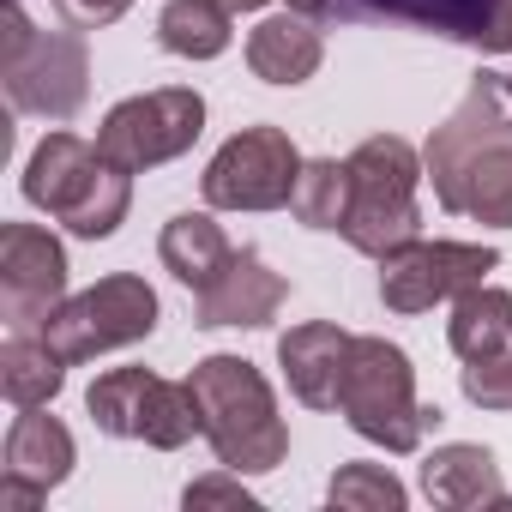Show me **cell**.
<instances>
[{
    "instance_id": "cell-1",
    "label": "cell",
    "mask_w": 512,
    "mask_h": 512,
    "mask_svg": "<svg viewBox=\"0 0 512 512\" xmlns=\"http://www.w3.org/2000/svg\"><path fill=\"white\" fill-rule=\"evenodd\" d=\"M422 169L434 181L440 211L476 217L488 229H512V79L482 67L458 109L428 133Z\"/></svg>"
},
{
    "instance_id": "cell-2",
    "label": "cell",
    "mask_w": 512,
    "mask_h": 512,
    "mask_svg": "<svg viewBox=\"0 0 512 512\" xmlns=\"http://www.w3.org/2000/svg\"><path fill=\"white\" fill-rule=\"evenodd\" d=\"M187 386L199 404V434L211 440L217 464L241 476H266L290 458V428L278 416V398L247 356H205L193 362Z\"/></svg>"
},
{
    "instance_id": "cell-3",
    "label": "cell",
    "mask_w": 512,
    "mask_h": 512,
    "mask_svg": "<svg viewBox=\"0 0 512 512\" xmlns=\"http://www.w3.org/2000/svg\"><path fill=\"white\" fill-rule=\"evenodd\" d=\"M422 157L410 139L398 133H374L350 151V217H344V241L368 260H386L404 241L422 235V205H416V187H422Z\"/></svg>"
},
{
    "instance_id": "cell-4",
    "label": "cell",
    "mask_w": 512,
    "mask_h": 512,
    "mask_svg": "<svg viewBox=\"0 0 512 512\" xmlns=\"http://www.w3.org/2000/svg\"><path fill=\"white\" fill-rule=\"evenodd\" d=\"M0 79H7V97L19 115L73 121L91 97V49L73 25L37 31L25 7H7L0 13Z\"/></svg>"
},
{
    "instance_id": "cell-5",
    "label": "cell",
    "mask_w": 512,
    "mask_h": 512,
    "mask_svg": "<svg viewBox=\"0 0 512 512\" xmlns=\"http://www.w3.org/2000/svg\"><path fill=\"white\" fill-rule=\"evenodd\" d=\"M338 410L344 422L386 446V452H416L422 434L440 422L434 404L416 398V368L398 344L386 338H356L350 344V368H344V386H338Z\"/></svg>"
},
{
    "instance_id": "cell-6",
    "label": "cell",
    "mask_w": 512,
    "mask_h": 512,
    "mask_svg": "<svg viewBox=\"0 0 512 512\" xmlns=\"http://www.w3.org/2000/svg\"><path fill=\"white\" fill-rule=\"evenodd\" d=\"M91 422L109 440H145L157 452H175L199 434V404L187 380H163L151 368H109L85 392Z\"/></svg>"
},
{
    "instance_id": "cell-7",
    "label": "cell",
    "mask_w": 512,
    "mask_h": 512,
    "mask_svg": "<svg viewBox=\"0 0 512 512\" xmlns=\"http://www.w3.org/2000/svg\"><path fill=\"white\" fill-rule=\"evenodd\" d=\"M61 356L67 368L73 362H91L103 350H121V344H139L157 332V290L133 272H115V278H97L91 290L67 296L43 326H37Z\"/></svg>"
},
{
    "instance_id": "cell-8",
    "label": "cell",
    "mask_w": 512,
    "mask_h": 512,
    "mask_svg": "<svg viewBox=\"0 0 512 512\" xmlns=\"http://www.w3.org/2000/svg\"><path fill=\"white\" fill-rule=\"evenodd\" d=\"M302 151L284 127H241L199 175L211 211H278L296 199Z\"/></svg>"
},
{
    "instance_id": "cell-9",
    "label": "cell",
    "mask_w": 512,
    "mask_h": 512,
    "mask_svg": "<svg viewBox=\"0 0 512 512\" xmlns=\"http://www.w3.org/2000/svg\"><path fill=\"white\" fill-rule=\"evenodd\" d=\"M199 133H205V97L193 85H163V91L115 103L97 127V151L109 163H121L127 175H139V169H157V163L193 151Z\"/></svg>"
},
{
    "instance_id": "cell-10",
    "label": "cell",
    "mask_w": 512,
    "mask_h": 512,
    "mask_svg": "<svg viewBox=\"0 0 512 512\" xmlns=\"http://www.w3.org/2000/svg\"><path fill=\"white\" fill-rule=\"evenodd\" d=\"M500 266L494 247L476 241H404L398 253L380 260V302L392 314H428L434 302H458L464 290L488 284V272Z\"/></svg>"
},
{
    "instance_id": "cell-11",
    "label": "cell",
    "mask_w": 512,
    "mask_h": 512,
    "mask_svg": "<svg viewBox=\"0 0 512 512\" xmlns=\"http://www.w3.org/2000/svg\"><path fill=\"white\" fill-rule=\"evenodd\" d=\"M338 25H410L482 55H512V0H332Z\"/></svg>"
},
{
    "instance_id": "cell-12",
    "label": "cell",
    "mask_w": 512,
    "mask_h": 512,
    "mask_svg": "<svg viewBox=\"0 0 512 512\" xmlns=\"http://www.w3.org/2000/svg\"><path fill=\"white\" fill-rule=\"evenodd\" d=\"M67 302V247L37 223L0 229V314L13 332H37Z\"/></svg>"
},
{
    "instance_id": "cell-13",
    "label": "cell",
    "mask_w": 512,
    "mask_h": 512,
    "mask_svg": "<svg viewBox=\"0 0 512 512\" xmlns=\"http://www.w3.org/2000/svg\"><path fill=\"white\" fill-rule=\"evenodd\" d=\"M284 296H290V284L260 260L253 247H235V260L217 272V284H205L199 290V314H193V326H272L278 320V308H284Z\"/></svg>"
},
{
    "instance_id": "cell-14",
    "label": "cell",
    "mask_w": 512,
    "mask_h": 512,
    "mask_svg": "<svg viewBox=\"0 0 512 512\" xmlns=\"http://www.w3.org/2000/svg\"><path fill=\"white\" fill-rule=\"evenodd\" d=\"M350 332L332 326V320H302L278 338V368L290 380V392L308 404V410H338V386H344V368H350Z\"/></svg>"
},
{
    "instance_id": "cell-15",
    "label": "cell",
    "mask_w": 512,
    "mask_h": 512,
    "mask_svg": "<svg viewBox=\"0 0 512 512\" xmlns=\"http://www.w3.org/2000/svg\"><path fill=\"white\" fill-rule=\"evenodd\" d=\"M97 175H103V151L97 145H85L79 133H49L31 151V163H25V199L37 211H49V217H67L91 193Z\"/></svg>"
},
{
    "instance_id": "cell-16",
    "label": "cell",
    "mask_w": 512,
    "mask_h": 512,
    "mask_svg": "<svg viewBox=\"0 0 512 512\" xmlns=\"http://www.w3.org/2000/svg\"><path fill=\"white\" fill-rule=\"evenodd\" d=\"M422 494L446 512H470V506H500L506 500V482H500V464L488 446H470V440H452V446H434L428 464H422Z\"/></svg>"
},
{
    "instance_id": "cell-17",
    "label": "cell",
    "mask_w": 512,
    "mask_h": 512,
    "mask_svg": "<svg viewBox=\"0 0 512 512\" xmlns=\"http://www.w3.org/2000/svg\"><path fill=\"white\" fill-rule=\"evenodd\" d=\"M320 61H326V43H320L314 19H302V13H278L247 31V67L266 85H308L320 73Z\"/></svg>"
},
{
    "instance_id": "cell-18",
    "label": "cell",
    "mask_w": 512,
    "mask_h": 512,
    "mask_svg": "<svg viewBox=\"0 0 512 512\" xmlns=\"http://www.w3.org/2000/svg\"><path fill=\"white\" fill-rule=\"evenodd\" d=\"M157 260H163V272H169L175 284H187V290L199 296V290L217 284V272L235 260V247H229L223 223H211V211H181V217H169L163 235H157Z\"/></svg>"
},
{
    "instance_id": "cell-19",
    "label": "cell",
    "mask_w": 512,
    "mask_h": 512,
    "mask_svg": "<svg viewBox=\"0 0 512 512\" xmlns=\"http://www.w3.org/2000/svg\"><path fill=\"white\" fill-rule=\"evenodd\" d=\"M73 434H67V422H55V416H43V404L37 410H19V422L7 428V470L0 476H19V482H31V488H61L67 476H73Z\"/></svg>"
},
{
    "instance_id": "cell-20",
    "label": "cell",
    "mask_w": 512,
    "mask_h": 512,
    "mask_svg": "<svg viewBox=\"0 0 512 512\" xmlns=\"http://www.w3.org/2000/svg\"><path fill=\"white\" fill-rule=\"evenodd\" d=\"M67 386V356L43 338V332H13L0 350V392L13 410H37Z\"/></svg>"
},
{
    "instance_id": "cell-21",
    "label": "cell",
    "mask_w": 512,
    "mask_h": 512,
    "mask_svg": "<svg viewBox=\"0 0 512 512\" xmlns=\"http://www.w3.org/2000/svg\"><path fill=\"white\" fill-rule=\"evenodd\" d=\"M446 344L458 350V362H476V356H494L512 344V296L494 290V284H476L452 302V320H446Z\"/></svg>"
},
{
    "instance_id": "cell-22",
    "label": "cell",
    "mask_w": 512,
    "mask_h": 512,
    "mask_svg": "<svg viewBox=\"0 0 512 512\" xmlns=\"http://www.w3.org/2000/svg\"><path fill=\"white\" fill-rule=\"evenodd\" d=\"M235 13L223 7V0H169L163 19H157V43L181 61H217L235 37L229 25Z\"/></svg>"
},
{
    "instance_id": "cell-23",
    "label": "cell",
    "mask_w": 512,
    "mask_h": 512,
    "mask_svg": "<svg viewBox=\"0 0 512 512\" xmlns=\"http://www.w3.org/2000/svg\"><path fill=\"white\" fill-rule=\"evenodd\" d=\"M296 223L308 229H344L350 217V157H314L302 163V181H296V199H290Z\"/></svg>"
},
{
    "instance_id": "cell-24",
    "label": "cell",
    "mask_w": 512,
    "mask_h": 512,
    "mask_svg": "<svg viewBox=\"0 0 512 512\" xmlns=\"http://www.w3.org/2000/svg\"><path fill=\"white\" fill-rule=\"evenodd\" d=\"M127 205H133V175H127L121 163L103 157V175L91 181V193H85L61 223H67L79 241H109V235L127 223Z\"/></svg>"
},
{
    "instance_id": "cell-25",
    "label": "cell",
    "mask_w": 512,
    "mask_h": 512,
    "mask_svg": "<svg viewBox=\"0 0 512 512\" xmlns=\"http://www.w3.org/2000/svg\"><path fill=\"white\" fill-rule=\"evenodd\" d=\"M332 506L344 512H404V482L386 464H344L326 488Z\"/></svg>"
},
{
    "instance_id": "cell-26",
    "label": "cell",
    "mask_w": 512,
    "mask_h": 512,
    "mask_svg": "<svg viewBox=\"0 0 512 512\" xmlns=\"http://www.w3.org/2000/svg\"><path fill=\"white\" fill-rule=\"evenodd\" d=\"M458 386H464V398H470L476 410H512V344L494 350V356L464 362Z\"/></svg>"
},
{
    "instance_id": "cell-27",
    "label": "cell",
    "mask_w": 512,
    "mask_h": 512,
    "mask_svg": "<svg viewBox=\"0 0 512 512\" xmlns=\"http://www.w3.org/2000/svg\"><path fill=\"white\" fill-rule=\"evenodd\" d=\"M181 500H187V512H193V506H241V512H253V506H260V500H253V494L241 488V470H229V464H223L217 476H199V482H187V494H181Z\"/></svg>"
},
{
    "instance_id": "cell-28",
    "label": "cell",
    "mask_w": 512,
    "mask_h": 512,
    "mask_svg": "<svg viewBox=\"0 0 512 512\" xmlns=\"http://www.w3.org/2000/svg\"><path fill=\"white\" fill-rule=\"evenodd\" d=\"M49 7L61 13V25H73V31H103V25H115L133 0H49Z\"/></svg>"
},
{
    "instance_id": "cell-29",
    "label": "cell",
    "mask_w": 512,
    "mask_h": 512,
    "mask_svg": "<svg viewBox=\"0 0 512 512\" xmlns=\"http://www.w3.org/2000/svg\"><path fill=\"white\" fill-rule=\"evenodd\" d=\"M0 506L37 512V506H43V488H31V482H19V476H0Z\"/></svg>"
},
{
    "instance_id": "cell-30",
    "label": "cell",
    "mask_w": 512,
    "mask_h": 512,
    "mask_svg": "<svg viewBox=\"0 0 512 512\" xmlns=\"http://www.w3.org/2000/svg\"><path fill=\"white\" fill-rule=\"evenodd\" d=\"M290 13H302L314 25H332V0H290Z\"/></svg>"
},
{
    "instance_id": "cell-31",
    "label": "cell",
    "mask_w": 512,
    "mask_h": 512,
    "mask_svg": "<svg viewBox=\"0 0 512 512\" xmlns=\"http://www.w3.org/2000/svg\"><path fill=\"white\" fill-rule=\"evenodd\" d=\"M223 7H229V13H260L266 0H223Z\"/></svg>"
},
{
    "instance_id": "cell-32",
    "label": "cell",
    "mask_w": 512,
    "mask_h": 512,
    "mask_svg": "<svg viewBox=\"0 0 512 512\" xmlns=\"http://www.w3.org/2000/svg\"><path fill=\"white\" fill-rule=\"evenodd\" d=\"M7 7H25V0H7Z\"/></svg>"
}]
</instances>
